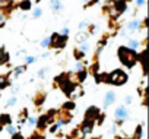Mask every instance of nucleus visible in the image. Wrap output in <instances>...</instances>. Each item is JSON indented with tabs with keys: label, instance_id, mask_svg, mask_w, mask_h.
I'll return each instance as SVG.
<instances>
[{
	"label": "nucleus",
	"instance_id": "f3484780",
	"mask_svg": "<svg viewBox=\"0 0 149 139\" xmlns=\"http://www.w3.org/2000/svg\"><path fill=\"white\" fill-rule=\"evenodd\" d=\"M86 37H88V34H85V32H79L78 35H76V41L81 44V43H86Z\"/></svg>",
	"mask_w": 149,
	"mask_h": 139
},
{
	"label": "nucleus",
	"instance_id": "a211bd4d",
	"mask_svg": "<svg viewBox=\"0 0 149 139\" xmlns=\"http://www.w3.org/2000/svg\"><path fill=\"white\" fill-rule=\"evenodd\" d=\"M41 16H42V9H41V8L34 9V12H32V18H34V19H38V18H41Z\"/></svg>",
	"mask_w": 149,
	"mask_h": 139
},
{
	"label": "nucleus",
	"instance_id": "b1692460",
	"mask_svg": "<svg viewBox=\"0 0 149 139\" xmlns=\"http://www.w3.org/2000/svg\"><path fill=\"white\" fill-rule=\"evenodd\" d=\"M140 135H142V126H137V127H136V132H134L133 139H140Z\"/></svg>",
	"mask_w": 149,
	"mask_h": 139
},
{
	"label": "nucleus",
	"instance_id": "58836bf2",
	"mask_svg": "<svg viewBox=\"0 0 149 139\" xmlns=\"http://www.w3.org/2000/svg\"><path fill=\"white\" fill-rule=\"evenodd\" d=\"M92 139H101V136H97V138H92Z\"/></svg>",
	"mask_w": 149,
	"mask_h": 139
},
{
	"label": "nucleus",
	"instance_id": "e433bc0d",
	"mask_svg": "<svg viewBox=\"0 0 149 139\" xmlns=\"http://www.w3.org/2000/svg\"><path fill=\"white\" fill-rule=\"evenodd\" d=\"M10 2V0H0V3H2V5H5V3H9Z\"/></svg>",
	"mask_w": 149,
	"mask_h": 139
},
{
	"label": "nucleus",
	"instance_id": "6e6552de",
	"mask_svg": "<svg viewBox=\"0 0 149 139\" xmlns=\"http://www.w3.org/2000/svg\"><path fill=\"white\" fill-rule=\"evenodd\" d=\"M57 114H58V120H60L63 124H67V123L72 120V114L67 113L66 110H63V111H57Z\"/></svg>",
	"mask_w": 149,
	"mask_h": 139
},
{
	"label": "nucleus",
	"instance_id": "f704fd0d",
	"mask_svg": "<svg viewBox=\"0 0 149 139\" xmlns=\"http://www.w3.org/2000/svg\"><path fill=\"white\" fill-rule=\"evenodd\" d=\"M69 32H70L69 28H63V29H61V35H69Z\"/></svg>",
	"mask_w": 149,
	"mask_h": 139
},
{
	"label": "nucleus",
	"instance_id": "dca6fc26",
	"mask_svg": "<svg viewBox=\"0 0 149 139\" xmlns=\"http://www.w3.org/2000/svg\"><path fill=\"white\" fill-rule=\"evenodd\" d=\"M25 71H26V66H18V67L15 69V72H13V76L18 78V76H19L21 73H24Z\"/></svg>",
	"mask_w": 149,
	"mask_h": 139
},
{
	"label": "nucleus",
	"instance_id": "393cba45",
	"mask_svg": "<svg viewBox=\"0 0 149 139\" xmlns=\"http://www.w3.org/2000/svg\"><path fill=\"white\" fill-rule=\"evenodd\" d=\"M6 129H8V132H9L10 135H15V133L18 132V127H15V126H12V124H8Z\"/></svg>",
	"mask_w": 149,
	"mask_h": 139
},
{
	"label": "nucleus",
	"instance_id": "f8f14e48",
	"mask_svg": "<svg viewBox=\"0 0 149 139\" xmlns=\"http://www.w3.org/2000/svg\"><path fill=\"white\" fill-rule=\"evenodd\" d=\"M139 45H140V43L137 41V40H129L127 41V48H130V50H133V51H136L137 48H139Z\"/></svg>",
	"mask_w": 149,
	"mask_h": 139
},
{
	"label": "nucleus",
	"instance_id": "4c0bfd02",
	"mask_svg": "<svg viewBox=\"0 0 149 139\" xmlns=\"http://www.w3.org/2000/svg\"><path fill=\"white\" fill-rule=\"evenodd\" d=\"M114 139H126V138H120V136H116Z\"/></svg>",
	"mask_w": 149,
	"mask_h": 139
},
{
	"label": "nucleus",
	"instance_id": "0eeeda50",
	"mask_svg": "<svg viewBox=\"0 0 149 139\" xmlns=\"http://www.w3.org/2000/svg\"><path fill=\"white\" fill-rule=\"evenodd\" d=\"M114 101H116V92H114V91H108V92L105 94V97H104V110L108 108Z\"/></svg>",
	"mask_w": 149,
	"mask_h": 139
},
{
	"label": "nucleus",
	"instance_id": "412c9836",
	"mask_svg": "<svg viewBox=\"0 0 149 139\" xmlns=\"http://www.w3.org/2000/svg\"><path fill=\"white\" fill-rule=\"evenodd\" d=\"M74 57H76V59H78V61H79L81 59H84V57H85V53H82L79 48H76V50H74Z\"/></svg>",
	"mask_w": 149,
	"mask_h": 139
},
{
	"label": "nucleus",
	"instance_id": "20e7f679",
	"mask_svg": "<svg viewBox=\"0 0 149 139\" xmlns=\"http://www.w3.org/2000/svg\"><path fill=\"white\" fill-rule=\"evenodd\" d=\"M114 117H116V120H117V124H118V126H121V124H123V122L129 117V111H127V108H126L124 105L117 107V108H116V111H114Z\"/></svg>",
	"mask_w": 149,
	"mask_h": 139
},
{
	"label": "nucleus",
	"instance_id": "9b49d317",
	"mask_svg": "<svg viewBox=\"0 0 149 139\" xmlns=\"http://www.w3.org/2000/svg\"><path fill=\"white\" fill-rule=\"evenodd\" d=\"M51 9H53V12H60L61 9H63V5H61V2L60 0H51Z\"/></svg>",
	"mask_w": 149,
	"mask_h": 139
},
{
	"label": "nucleus",
	"instance_id": "473e14b6",
	"mask_svg": "<svg viewBox=\"0 0 149 139\" xmlns=\"http://www.w3.org/2000/svg\"><path fill=\"white\" fill-rule=\"evenodd\" d=\"M132 101H133V98H132L130 95H127V97L124 98V104H132Z\"/></svg>",
	"mask_w": 149,
	"mask_h": 139
},
{
	"label": "nucleus",
	"instance_id": "1a4fd4ad",
	"mask_svg": "<svg viewBox=\"0 0 149 139\" xmlns=\"http://www.w3.org/2000/svg\"><path fill=\"white\" fill-rule=\"evenodd\" d=\"M48 123H51V122L48 120V117H47L45 114H42V116L38 119V122H37V126H38V129H40V130H44V129L47 127V124H48Z\"/></svg>",
	"mask_w": 149,
	"mask_h": 139
},
{
	"label": "nucleus",
	"instance_id": "f03ea898",
	"mask_svg": "<svg viewBox=\"0 0 149 139\" xmlns=\"http://www.w3.org/2000/svg\"><path fill=\"white\" fill-rule=\"evenodd\" d=\"M127 79H129V76L121 71V69H117V71H114V72H111L110 75H107V78H105V82H108V84H113V85H123V84H126L127 82Z\"/></svg>",
	"mask_w": 149,
	"mask_h": 139
},
{
	"label": "nucleus",
	"instance_id": "4be33fe9",
	"mask_svg": "<svg viewBox=\"0 0 149 139\" xmlns=\"http://www.w3.org/2000/svg\"><path fill=\"white\" fill-rule=\"evenodd\" d=\"M79 50H81L82 53H86V51L89 50V44H88V43H81V44H79Z\"/></svg>",
	"mask_w": 149,
	"mask_h": 139
},
{
	"label": "nucleus",
	"instance_id": "6ab92c4d",
	"mask_svg": "<svg viewBox=\"0 0 149 139\" xmlns=\"http://www.w3.org/2000/svg\"><path fill=\"white\" fill-rule=\"evenodd\" d=\"M85 78H86V71H85V69H84V71H81V72H78V81L79 82H84Z\"/></svg>",
	"mask_w": 149,
	"mask_h": 139
},
{
	"label": "nucleus",
	"instance_id": "7c9ffc66",
	"mask_svg": "<svg viewBox=\"0 0 149 139\" xmlns=\"http://www.w3.org/2000/svg\"><path fill=\"white\" fill-rule=\"evenodd\" d=\"M12 139H24V136H22L19 132H16L15 135H12Z\"/></svg>",
	"mask_w": 149,
	"mask_h": 139
},
{
	"label": "nucleus",
	"instance_id": "ddd939ff",
	"mask_svg": "<svg viewBox=\"0 0 149 139\" xmlns=\"http://www.w3.org/2000/svg\"><path fill=\"white\" fill-rule=\"evenodd\" d=\"M10 116L9 114H2L0 116V126H8V124H10Z\"/></svg>",
	"mask_w": 149,
	"mask_h": 139
},
{
	"label": "nucleus",
	"instance_id": "2f4dec72",
	"mask_svg": "<svg viewBox=\"0 0 149 139\" xmlns=\"http://www.w3.org/2000/svg\"><path fill=\"white\" fill-rule=\"evenodd\" d=\"M5 19H6V16H5L3 13H0V27L5 25Z\"/></svg>",
	"mask_w": 149,
	"mask_h": 139
},
{
	"label": "nucleus",
	"instance_id": "a878e982",
	"mask_svg": "<svg viewBox=\"0 0 149 139\" xmlns=\"http://www.w3.org/2000/svg\"><path fill=\"white\" fill-rule=\"evenodd\" d=\"M15 104H16V97L13 95V97H10V98L8 100V103H6V105H8V107H10V105H15Z\"/></svg>",
	"mask_w": 149,
	"mask_h": 139
},
{
	"label": "nucleus",
	"instance_id": "c9c22d12",
	"mask_svg": "<svg viewBox=\"0 0 149 139\" xmlns=\"http://www.w3.org/2000/svg\"><path fill=\"white\" fill-rule=\"evenodd\" d=\"M145 2H146V0H136L137 6H143V5H145Z\"/></svg>",
	"mask_w": 149,
	"mask_h": 139
},
{
	"label": "nucleus",
	"instance_id": "ea45409f",
	"mask_svg": "<svg viewBox=\"0 0 149 139\" xmlns=\"http://www.w3.org/2000/svg\"><path fill=\"white\" fill-rule=\"evenodd\" d=\"M3 130V126H0V132H2Z\"/></svg>",
	"mask_w": 149,
	"mask_h": 139
},
{
	"label": "nucleus",
	"instance_id": "a19ab883",
	"mask_svg": "<svg viewBox=\"0 0 149 139\" xmlns=\"http://www.w3.org/2000/svg\"><path fill=\"white\" fill-rule=\"evenodd\" d=\"M35 2H37V3H40V2H41V0H35Z\"/></svg>",
	"mask_w": 149,
	"mask_h": 139
},
{
	"label": "nucleus",
	"instance_id": "c85d7f7f",
	"mask_svg": "<svg viewBox=\"0 0 149 139\" xmlns=\"http://www.w3.org/2000/svg\"><path fill=\"white\" fill-rule=\"evenodd\" d=\"M35 60H37V59L32 57V56H26V57H25V61H26V63H34Z\"/></svg>",
	"mask_w": 149,
	"mask_h": 139
},
{
	"label": "nucleus",
	"instance_id": "cd10ccee",
	"mask_svg": "<svg viewBox=\"0 0 149 139\" xmlns=\"http://www.w3.org/2000/svg\"><path fill=\"white\" fill-rule=\"evenodd\" d=\"M47 72H48V69H47V67H42V69H41V71L38 72V76H40V78L42 79V78L45 76V73H47Z\"/></svg>",
	"mask_w": 149,
	"mask_h": 139
},
{
	"label": "nucleus",
	"instance_id": "9d476101",
	"mask_svg": "<svg viewBox=\"0 0 149 139\" xmlns=\"http://www.w3.org/2000/svg\"><path fill=\"white\" fill-rule=\"evenodd\" d=\"M127 29H129L130 32H134V31L140 29V21H139V19H133V21H130V22L127 24Z\"/></svg>",
	"mask_w": 149,
	"mask_h": 139
},
{
	"label": "nucleus",
	"instance_id": "423d86ee",
	"mask_svg": "<svg viewBox=\"0 0 149 139\" xmlns=\"http://www.w3.org/2000/svg\"><path fill=\"white\" fill-rule=\"evenodd\" d=\"M101 114V111H100V108H97V107H89L88 110H86V113H85V119L86 120H92V122H95L97 119H98V116Z\"/></svg>",
	"mask_w": 149,
	"mask_h": 139
},
{
	"label": "nucleus",
	"instance_id": "f257e3e1",
	"mask_svg": "<svg viewBox=\"0 0 149 139\" xmlns=\"http://www.w3.org/2000/svg\"><path fill=\"white\" fill-rule=\"evenodd\" d=\"M117 54H118L120 61L124 66H127V67H133L136 64V61H137V53L130 50V48H127V47H120L117 50Z\"/></svg>",
	"mask_w": 149,
	"mask_h": 139
},
{
	"label": "nucleus",
	"instance_id": "aec40b11",
	"mask_svg": "<svg viewBox=\"0 0 149 139\" xmlns=\"http://www.w3.org/2000/svg\"><path fill=\"white\" fill-rule=\"evenodd\" d=\"M74 108V103L73 101H67V103H64V105H63V110H73Z\"/></svg>",
	"mask_w": 149,
	"mask_h": 139
},
{
	"label": "nucleus",
	"instance_id": "4468645a",
	"mask_svg": "<svg viewBox=\"0 0 149 139\" xmlns=\"http://www.w3.org/2000/svg\"><path fill=\"white\" fill-rule=\"evenodd\" d=\"M44 101H45V94H44V92H40V94H37V97L34 98V103H35L38 107H40V105H41Z\"/></svg>",
	"mask_w": 149,
	"mask_h": 139
},
{
	"label": "nucleus",
	"instance_id": "5701e85b",
	"mask_svg": "<svg viewBox=\"0 0 149 139\" xmlns=\"http://www.w3.org/2000/svg\"><path fill=\"white\" fill-rule=\"evenodd\" d=\"M50 41H51L50 37H45V38L41 40V44H40V45H41V47H50Z\"/></svg>",
	"mask_w": 149,
	"mask_h": 139
},
{
	"label": "nucleus",
	"instance_id": "7ed1b4c3",
	"mask_svg": "<svg viewBox=\"0 0 149 139\" xmlns=\"http://www.w3.org/2000/svg\"><path fill=\"white\" fill-rule=\"evenodd\" d=\"M50 40H51V41H50V47L60 50V48H63V47L66 45V43H67V35H61V34L54 32V34L50 37Z\"/></svg>",
	"mask_w": 149,
	"mask_h": 139
},
{
	"label": "nucleus",
	"instance_id": "72a5a7b5",
	"mask_svg": "<svg viewBox=\"0 0 149 139\" xmlns=\"http://www.w3.org/2000/svg\"><path fill=\"white\" fill-rule=\"evenodd\" d=\"M86 27H88V22H86V21H84V22L79 24V29H84V28H86Z\"/></svg>",
	"mask_w": 149,
	"mask_h": 139
},
{
	"label": "nucleus",
	"instance_id": "39448f33",
	"mask_svg": "<svg viewBox=\"0 0 149 139\" xmlns=\"http://www.w3.org/2000/svg\"><path fill=\"white\" fill-rule=\"evenodd\" d=\"M94 126H95V122H92V120H86V119H85V120L82 122L79 130H81L82 135H89V133H92Z\"/></svg>",
	"mask_w": 149,
	"mask_h": 139
},
{
	"label": "nucleus",
	"instance_id": "c756f323",
	"mask_svg": "<svg viewBox=\"0 0 149 139\" xmlns=\"http://www.w3.org/2000/svg\"><path fill=\"white\" fill-rule=\"evenodd\" d=\"M74 67H76V71H78V72L84 71V64H82L81 61H78V63H76V66H74Z\"/></svg>",
	"mask_w": 149,
	"mask_h": 139
},
{
	"label": "nucleus",
	"instance_id": "2eb2a0df",
	"mask_svg": "<svg viewBox=\"0 0 149 139\" xmlns=\"http://www.w3.org/2000/svg\"><path fill=\"white\" fill-rule=\"evenodd\" d=\"M19 8L22 10H29L31 9V2H29V0H24V2L19 3Z\"/></svg>",
	"mask_w": 149,
	"mask_h": 139
},
{
	"label": "nucleus",
	"instance_id": "bb28decb",
	"mask_svg": "<svg viewBox=\"0 0 149 139\" xmlns=\"http://www.w3.org/2000/svg\"><path fill=\"white\" fill-rule=\"evenodd\" d=\"M37 122H38V119L35 116H28V123L29 124H37Z\"/></svg>",
	"mask_w": 149,
	"mask_h": 139
}]
</instances>
